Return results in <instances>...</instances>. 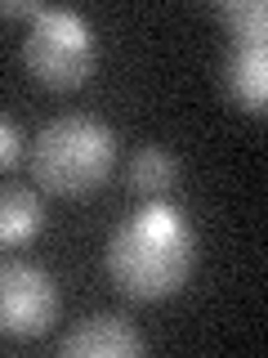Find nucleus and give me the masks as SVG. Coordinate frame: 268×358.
Masks as SVG:
<instances>
[{
    "label": "nucleus",
    "instance_id": "f257e3e1",
    "mask_svg": "<svg viewBox=\"0 0 268 358\" xmlns=\"http://www.w3.org/2000/svg\"><path fill=\"white\" fill-rule=\"evenodd\" d=\"M197 264V233L174 201H148L117 224L107 242V278L130 300H165Z\"/></svg>",
    "mask_w": 268,
    "mask_h": 358
},
{
    "label": "nucleus",
    "instance_id": "f03ea898",
    "mask_svg": "<svg viewBox=\"0 0 268 358\" xmlns=\"http://www.w3.org/2000/svg\"><path fill=\"white\" fill-rule=\"evenodd\" d=\"M117 157V134L94 117H59L36 134L31 148V175L40 188L59 197L94 193L112 171Z\"/></svg>",
    "mask_w": 268,
    "mask_h": 358
},
{
    "label": "nucleus",
    "instance_id": "7ed1b4c3",
    "mask_svg": "<svg viewBox=\"0 0 268 358\" xmlns=\"http://www.w3.org/2000/svg\"><path fill=\"white\" fill-rule=\"evenodd\" d=\"M22 63L36 81L54 85V90H76L89 81L98 63L94 50V31L76 9H54L45 5L31 18V31L22 36Z\"/></svg>",
    "mask_w": 268,
    "mask_h": 358
},
{
    "label": "nucleus",
    "instance_id": "20e7f679",
    "mask_svg": "<svg viewBox=\"0 0 268 358\" xmlns=\"http://www.w3.org/2000/svg\"><path fill=\"white\" fill-rule=\"evenodd\" d=\"M59 318V287L31 260H5L0 264V331L31 341L50 331Z\"/></svg>",
    "mask_w": 268,
    "mask_h": 358
},
{
    "label": "nucleus",
    "instance_id": "39448f33",
    "mask_svg": "<svg viewBox=\"0 0 268 358\" xmlns=\"http://www.w3.org/2000/svg\"><path fill=\"white\" fill-rule=\"evenodd\" d=\"M143 345L148 341H143V331L130 318H121V313H89L85 322H76L59 341V350L72 358H130V354H143Z\"/></svg>",
    "mask_w": 268,
    "mask_h": 358
},
{
    "label": "nucleus",
    "instance_id": "423d86ee",
    "mask_svg": "<svg viewBox=\"0 0 268 358\" xmlns=\"http://www.w3.org/2000/svg\"><path fill=\"white\" fill-rule=\"evenodd\" d=\"M228 94L237 99L246 112H264V99H268V54H264V41H251V45H237L228 63Z\"/></svg>",
    "mask_w": 268,
    "mask_h": 358
},
{
    "label": "nucleus",
    "instance_id": "0eeeda50",
    "mask_svg": "<svg viewBox=\"0 0 268 358\" xmlns=\"http://www.w3.org/2000/svg\"><path fill=\"white\" fill-rule=\"evenodd\" d=\"M45 206L31 188L18 184H0V246H22L40 233Z\"/></svg>",
    "mask_w": 268,
    "mask_h": 358
},
{
    "label": "nucleus",
    "instance_id": "6e6552de",
    "mask_svg": "<svg viewBox=\"0 0 268 358\" xmlns=\"http://www.w3.org/2000/svg\"><path fill=\"white\" fill-rule=\"evenodd\" d=\"M179 179V162L174 152L165 148H139L130 162V188H139V193H165Z\"/></svg>",
    "mask_w": 268,
    "mask_h": 358
},
{
    "label": "nucleus",
    "instance_id": "1a4fd4ad",
    "mask_svg": "<svg viewBox=\"0 0 268 358\" xmlns=\"http://www.w3.org/2000/svg\"><path fill=\"white\" fill-rule=\"evenodd\" d=\"M219 14H223V22H228V27L241 36V45L264 41V27H268L264 0H228V5H219Z\"/></svg>",
    "mask_w": 268,
    "mask_h": 358
},
{
    "label": "nucleus",
    "instance_id": "9d476101",
    "mask_svg": "<svg viewBox=\"0 0 268 358\" xmlns=\"http://www.w3.org/2000/svg\"><path fill=\"white\" fill-rule=\"evenodd\" d=\"M18 152H22V134H18V126L0 112V171H9V166L18 162Z\"/></svg>",
    "mask_w": 268,
    "mask_h": 358
},
{
    "label": "nucleus",
    "instance_id": "9b49d317",
    "mask_svg": "<svg viewBox=\"0 0 268 358\" xmlns=\"http://www.w3.org/2000/svg\"><path fill=\"white\" fill-rule=\"evenodd\" d=\"M45 5H36V0H0V14L9 18H36Z\"/></svg>",
    "mask_w": 268,
    "mask_h": 358
}]
</instances>
